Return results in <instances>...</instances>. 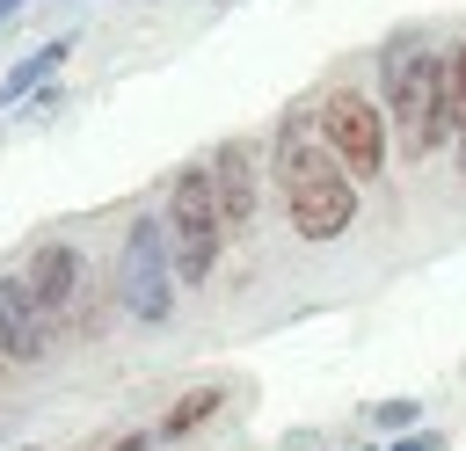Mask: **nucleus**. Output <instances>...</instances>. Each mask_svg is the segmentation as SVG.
Segmentation results:
<instances>
[{"instance_id":"obj_1","label":"nucleus","mask_w":466,"mask_h":451,"mask_svg":"<svg viewBox=\"0 0 466 451\" xmlns=\"http://www.w3.org/2000/svg\"><path fill=\"white\" fill-rule=\"evenodd\" d=\"M269 175H277V204L291 218L299 240L328 247L357 226V175L335 160V145L320 138L313 109H284L277 138H269Z\"/></svg>"},{"instance_id":"obj_2","label":"nucleus","mask_w":466,"mask_h":451,"mask_svg":"<svg viewBox=\"0 0 466 451\" xmlns=\"http://www.w3.org/2000/svg\"><path fill=\"white\" fill-rule=\"evenodd\" d=\"M379 102L393 124L400 160H430L437 145H451V87H444V44L408 22L379 44Z\"/></svg>"},{"instance_id":"obj_3","label":"nucleus","mask_w":466,"mask_h":451,"mask_svg":"<svg viewBox=\"0 0 466 451\" xmlns=\"http://www.w3.org/2000/svg\"><path fill=\"white\" fill-rule=\"evenodd\" d=\"M160 218H167V247H175V276L182 284H211V269H218V255H226V211H218V189H211V160H189V167H175L167 175V204H160Z\"/></svg>"},{"instance_id":"obj_4","label":"nucleus","mask_w":466,"mask_h":451,"mask_svg":"<svg viewBox=\"0 0 466 451\" xmlns=\"http://www.w3.org/2000/svg\"><path fill=\"white\" fill-rule=\"evenodd\" d=\"M175 291H182V276H175L167 218H160V211H138V218L124 226V240H116V306H124L131 320L160 327V320L175 313Z\"/></svg>"},{"instance_id":"obj_5","label":"nucleus","mask_w":466,"mask_h":451,"mask_svg":"<svg viewBox=\"0 0 466 451\" xmlns=\"http://www.w3.org/2000/svg\"><path fill=\"white\" fill-rule=\"evenodd\" d=\"M313 124L320 138L335 145V160L357 175V182H379L386 175V153H393V124H386V102L364 95V87H328L313 102Z\"/></svg>"},{"instance_id":"obj_6","label":"nucleus","mask_w":466,"mask_h":451,"mask_svg":"<svg viewBox=\"0 0 466 451\" xmlns=\"http://www.w3.org/2000/svg\"><path fill=\"white\" fill-rule=\"evenodd\" d=\"M22 276H29V291H36V306L51 313V327H58V335L87 320V313H80L87 255H80L73 240H36V247H29V262H22Z\"/></svg>"},{"instance_id":"obj_7","label":"nucleus","mask_w":466,"mask_h":451,"mask_svg":"<svg viewBox=\"0 0 466 451\" xmlns=\"http://www.w3.org/2000/svg\"><path fill=\"white\" fill-rule=\"evenodd\" d=\"M51 342H58V327H51V313L36 306L29 276H22V269L0 276V356H7V364H44Z\"/></svg>"},{"instance_id":"obj_8","label":"nucleus","mask_w":466,"mask_h":451,"mask_svg":"<svg viewBox=\"0 0 466 451\" xmlns=\"http://www.w3.org/2000/svg\"><path fill=\"white\" fill-rule=\"evenodd\" d=\"M211 189H218V211H226V233H255V211H262V167H255V145L248 138H226L211 145Z\"/></svg>"},{"instance_id":"obj_9","label":"nucleus","mask_w":466,"mask_h":451,"mask_svg":"<svg viewBox=\"0 0 466 451\" xmlns=\"http://www.w3.org/2000/svg\"><path fill=\"white\" fill-rule=\"evenodd\" d=\"M66 51H73V36H51V44H36L29 58H15V65L0 73V109H15V102H29V95H44V87L58 80Z\"/></svg>"},{"instance_id":"obj_10","label":"nucleus","mask_w":466,"mask_h":451,"mask_svg":"<svg viewBox=\"0 0 466 451\" xmlns=\"http://www.w3.org/2000/svg\"><path fill=\"white\" fill-rule=\"evenodd\" d=\"M218 407H226V393H218V386H189V393H182V400H175V407L160 415V429H153V436H160V444H175V436L204 429V422H211Z\"/></svg>"},{"instance_id":"obj_11","label":"nucleus","mask_w":466,"mask_h":451,"mask_svg":"<svg viewBox=\"0 0 466 451\" xmlns=\"http://www.w3.org/2000/svg\"><path fill=\"white\" fill-rule=\"evenodd\" d=\"M379 429H415V400H379Z\"/></svg>"},{"instance_id":"obj_12","label":"nucleus","mask_w":466,"mask_h":451,"mask_svg":"<svg viewBox=\"0 0 466 451\" xmlns=\"http://www.w3.org/2000/svg\"><path fill=\"white\" fill-rule=\"evenodd\" d=\"M102 451H160V436H153V429H131V436H116V444H102Z\"/></svg>"},{"instance_id":"obj_13","label":"nucleus","mask_w":466,"mask_h":451,"mask_svg":"<svg viewBox=\"0 0 466 451\" xmlns=\"http://www.w3.org/2000/svg\"><path fill=\"white\" fill-rule=\"evenodd\" d=\"M393 451H437V436H430V429H408V436H400Z\"/></svg>"},{"instance_id":"obj_14","label":"nucleus","mask_w":466,"mask_h":451,"mask_svg":"<svg viewBox=\"0 0 466 451\" xmlns=\"http://www.w3.org/2000/svg\"><path fill=\"white\" fill-rule=\"evenodd\" d=\"M15 7H29V0H0V29H7V15H15Z\"/></svg>"},{"instance_id":"obj_15","label":"nucleus","mask_w":466,"mask_h":451,"mask_svg":"<svg viewBox=\"0 0 466 451\" xmlns=\"http://www.w3.org/2000/svg\"><path fill=\"white\" fill-rule=\"evenodd\" d=\"M0 364H7V356H0Z\"/></svg>"}]
</instances>
